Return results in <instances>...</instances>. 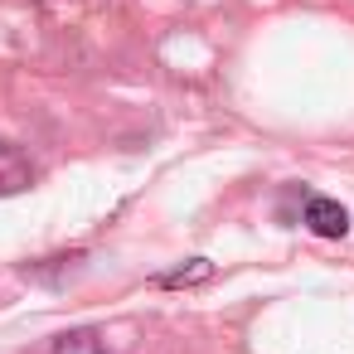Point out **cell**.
<instances>
[{
  "label": "cell",
  "mask_w": 354,
  "mask_h": 354,
  "mask_svg": "<svg viewBox=\"0 0 354 354\" xmlns=\"http://www.w3.org/2000/svg\"><path fill=\"white\" fill-rule=\"evenodd\" d=\"M30 180H35L30 156L15 141H0V194H20V189H30Z\"/></svg>",
  "instance_id": "7a4b0ae2"
},
{
  "label": "cell",
  "mask_w": 354,
  "mask_h": 354,
  "mask_svg": "<svg viewBox=\"0 0 354 354\" xmlns=\"http://www.w3.org/2000/svg\"><path fill=\"white\" fill-rule=\"evenodd\" d=\"M49 354H107V349H102V335L83 325V330H64V335L49 344Z\"/></svg>",
  "instance_id": "277c9868"
},
{
  "label": "cell",
  "mask_w": 354,
  "mask_h": 354,
  "mask_svg": "<svg viewBox=\"0 0 354 354\" xmlns=\"http://www.w3.org/2000/svg\"><path fill=\"white\" fill-rule=\"evenodd\" d=\"M214 277V262L209 257H189L185 267H175V272H165V277H156L160 286H170V291H180V286H204Z\"/></svg>",
  "instance_id": "3957f363"
},
{
  "label": "cell",
  "mask_w": 354,
  "mask_h": 354,
  "mask_svg": "<svg viewBox=\"0 0 354 354\" xmlns=\"http://www.w3.org/2000/svg\"><path fill=\"white\" fill-rule=\"evenodd\" d=\"M301 223H306L315 238H344V233H349V209L335 204V199H325V194H306Z\"/></svg>",
  "instance_id": "6da1fadb"
}]
</instances>
